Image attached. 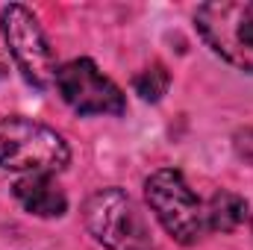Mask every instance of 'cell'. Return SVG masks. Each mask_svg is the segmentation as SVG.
I'll list each match as a JSON object with an SVG mask.
<instances>
[{
	"mask_svg": "<svg viewBox=\"0 0 253 250\" xmlns=\"http://www.w3.org/2000/svg\"><path fill=\"white\" fill-rule=\"evenodd\" d=\"M83 218L88 233L109 250H132L144 248V227L135 215L132 200L126 197L121 188H100L94 191L85 206Z\"/></svg>",
	"mask_w": 253,
	"mask_h": 250,
	"instance_id": "6",
	"label": "cell"
},
{
	"mask_svg": "<svg viewBox=\"0 0 253 250\" xmlns=\"http://www.w3.org/2000/svg\"><path fill=\"white\" fill-rule=\"evenodd\" d=\"M168 83H171V77H168V71H165L162 65H150L147 71H141V74L132 80L135 94H138L141 100H150V103L162 100V94L168 91Z\"/></svg>",
	"mask_w": 253,
	"mask_h": 250,
	"instance_id": "9",
	"label": "cell"
},
{
	"mask_svg": "<svg viewBox=\"0 0 253 250\" xmlns=\"http://www.w3.org/2000/svg\"><path fill=\"white\" fill-rule=\"evenodd\" d=\"M56 88L77 115H124L126 100L121 88L103 77L91 59H71L56 71Z\"/></svg>",
	"mask_w": 253,
	"mask_h": 250,
	"instance_id": "5",
	"label": "cell"
},
{
	"mask_svg": "<svg viewBox=\"0 0 253 250\" xmlns=\"http://www.w3.org/2000/svg\"><path fill=\"white\" fill-rule=\"evenodd\" d=\"M12 194L30 215L39 218H59L68 212V197L53 174H30L12 186Z\"/></svg>",
	"mask_w": 253,
	"mask_h": 250,
	"instance_id": "7",
	"label": "cell"
},
{
	"mask_svg": "<svg viewBox=\"0 0 253 250\" xmlns=\"http://www.w3.org/2000/svg\"><path fill=\"white\" fill-rule=\"evenodd\" d=\"M0 30H3V39L15 56V65L21 68L24 80L33 88L44 91L56 80V65H53L50 44L39 27V18L27 6L9 3L0 12Z\"/></svg>",
	"mask_w": 253,
	"mask_h": 250,
	"instance_id": "4",
	"label": "cell"
},
{
	"mask_svg": "<svg viewBox=\"0 0 253 250\" xmlns=\"http://www.w3.org/2000/svg\"><path fill=\"white\" fill-rule=\"evenodd\" d=\"M200 39L233 68L253 74V0H212L197 6Z\"/></svg>",
	"mask_w": 253,
	"mask_h": 250,
	"instance_id": "3",
	"label": "cell"
},
{
	"mask_svg": "<svg viewBox=\"0 0 253 250\" xmlns=\"http://www.w3.org/2000/svg\"><path fill=\"white\" fill-rule=\"evenodd\" d=\"M144 194H147L153 215L165 227V233L171 239H177L180 245H197L209 233L206 206L191 191V186L180 171H174V168L153 171L144 183Z\"/></svg>",
	"mask_w": 253,
	"mask_h": 250,
	"instance_id": "2",
	"label": "cell"
},
{
	"mask_svg": "<svg viewBox=\"0 0 253 250\" xmlns=\"http://www.w3.org/2000/svg\"><path fill=\"white\" fill-rule=\"evenodd\" d=\"M248 218V200L233 191H218L206 203V227L215 233H233Z\"/></svg>",
	"mask_w": 253,
	"mask_h": 250,
	"instance_id": "8",
	"label": "cell"
},
{
	"mask_svg": "<svg viewBox=\"0 0 253 250\" xmlns=\"http://www.w3.org/2000/svg\"><path fill=\"white\" fill-rule=\"evenodd\" d=\"M68 159L71 150L53 126L18 115L0 121V168L53 174L62 171Z\"/></svg>",
	"mask_w": 253,
	"mask_h": 250,
	"instance_id": "1",
	"label": "cell"
},
{
	"mask_svg": "<svg viewBox=\"0 0 253 250\" xmlns=\"http://www.w3.org/2000/svg\"><path fill=\"white\" fill-rule=\"evenodd\" d=\"M132 250H147V248H132Z\"/></svg>",
	"mask_w": 253,
	"mask_h": 250,
	"instance_id": "10",
	"label": "cell"
}]
</instances>
